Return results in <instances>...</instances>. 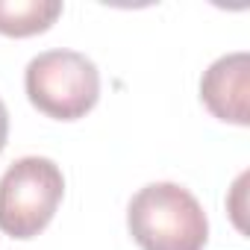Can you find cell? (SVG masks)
<instances>
[{"mask_svg":"<svg viewBox=\"0 0 250 250\" xmlns=\"http://www.w3.org/2000/svg\"><path fill=\"white\" fill-rule=\"evenodd\" d=\"M127 227L142 250H203L209 238L203 206L177 183L139 188L127 209Z\"/></svg>","mask_w":250,"mask_h":250,"instance_id":"cell-1","label":"cell"},{"mask_svg":"<svg viewBox=\"0 0 250 250\" xmlns=\"http://www.w3.org/2000/svg\"><path fill=\"white\" fill-rule=\"evenodd\" d=\"M30 103L56 121H77L97 106L100 71L77 50H44L30 59L24 74Z\"/></svg>","mask_w":250,"mask_h":250,"instance_id":"cell-2","label":"cell"},{"mask_svg":"<svg viewBox=\"0 0 250 250\" xmlns=\"http://www.w3.org/2000/svg\"><path fill=\"white\" fill-rule=\"evenodd\" d=\"M65 177L47 156H24L0 177V229L12 238H36L56 215Z\"/></svg>","mask_w":250,"mask_h":250,"instance_id":"cell-3","label":"cell"},{"mask_svg":"<svg viewBox=\"0 0 250 250\" xmlns=\"http://www.w3.org/2000/svg\"><path fill=\"white\" fill-rule=\"evenodd\" d=\"M200 100L227 124H250V56L244 50L215 59L200 80Z\"/></svg>","mask_w":250,"mask_h":250,"instance_id":"cell-4","label":"cell"},{"mask_svg":"<svg viewBox=\"0 0 250 250\" xmlns=\"http://www.w3.org/2000/svg\"><path fill=\"white\" fill-rule=\"evenodd\" d=\"M62 15L59 0H0V33L27 39L50 30Z\"/></svg>","mask_w":250,"mask_h":250,"instance_id":"cell-5","label":"cell"},{"mask_svg":"<svg viewBox=\"0 0 250 250\" xmlns=\"http://www.w3.org/2000/svg\"><path fill=\"white\" fill-rule=\"evenodd\" d=\"M244 183H247V174H241V177H238V183L232 186V194H235V200H232V218H235V227H238V229H244V221H241V212H244V206H241Z\"/></svg>","mask_w":250,"mask_h":250,"instance_id":"cell-6","label":"cell"},{"mask_svg":"<svg viewBox=\"0 0 250 250\" xmlns=\"http://www.w3.org/2000/svg\"><path fill=\"white\" fill-rule=\"evenodd\" d=\"M6 139H9V112H6V103L0 100V153L6 147Z\"/></svg>","mask_w":250,"mask_h":250,"instance_id":"cell-7","label":"cell"}]
</instances>
